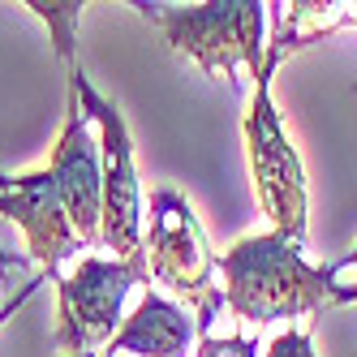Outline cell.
<instances>
[{
    "instance_id": "1",
    "label": "cell",
    "mask_w": 357,
    "mask_h": 357,
    "mask_svg": "<svg viewBox=\"0 0 357 357\" xmlns=\"http://www.w3.org/2000/svg\"><path fill=\"white\" fill-rule=\"evenodd\" d=\"M224 271V310L237 323L267 327L280 319H305L336 305V280L327 267H310L301 259V245L284 233H250L233 241L220 263Z\"/></svg>"
},
{
    "instance_id": "2",
    "label": "cell",
    "mask_w": 357,
    "mask_h": 357,
    "mask_svg": "<svg viewBox=\"0 0 357 357\" xmlns=\"http://www.w3.org/2000/svg\"><path fill=\"white\" fill-rule=\"evenodd\" d=\"M160 26L172 52L190 56L207 78L241 91V69L259 73L267 56V5L259 0H211V5H134Z\"/></svg>"
},
{
    "instance_id": "3",
    "label": "cell",
    "mask_w": 357,
    "mask_h": 357,
    "mask_svg": "<svg viewBox=\"0 0 357 357\" xmlns=\"http://www.w3.org/2000/svg\"><path fill=\"white\" fill-rule=\"evenodd\" d=\"M284 43L267 39V56L263 69L254 73V95L245 104V121H241V134H245V155H250V176H254V190H259V207L271 220L275 233H284L289 241H305V215H310V190H305V168L301 155L280 121V108L271 99V78L280 61H284Z\"/></svg>"
},
{
    "instance_id": "4",
    "label": "cell",
    "mask_w": 357,
    "mask_h": 357,
    "mask_svg": "<svg viewBox=\"0 0 357 357\" xmlns=\"http://www.w3.org/2000/svg\"><path fill=\"white\" fill-rule=\"evenodd\" d=\"M142 259L151 284L168 289L194 305V327L207 336L211 319L224 310V293L215 284V254L202 237V224L194 220V207L168 185L151 190V207L142 224Z\"/></svg>"
},
{
    "instance_id": "5",
    "label": "cell",
    "mask_w": 357,
    "mask_h": 357,
    "mask_svg": "<svg viewBox=\"0 0 357 357\" xmlns=\"http://www.w3.org/2000/svg\"><path fill=\"white\" fill-rule=\"evenodd\" d=\"M69 86L78 91L82 112L91 125H99V168H104V215H99V245L112 250V259L121 263H138L142 259V185H138V168H134V142H130V125H125L121 108L108 104L104 95L91 86L82 65L69 69Z\"/></svg>"
},
{
    "instance_id": "6",
    "label": "cell",
    "mask_w": 357,
    "mask_h": 357,
    "mask_svg": "<svg viewBox=\"0 0 357 357\" xmlns=\"http://www.w3.org/2000/svg\"><path fill=\"white\" fill-rule=\"evenodd\" d=\"M138 284H151L146 259H82L56 280V331L52 344L65 357H99L116 336L125 314V297Z\"/></svg>"
},
{
    "instance_id": "7",
    "label": "cell",
    "mask_w": 357,
    "mask_h": 357,
    "mask_svg": "<svg viewBox=\"0 0 357 357\" xmlns=\"http://www.w3.org/2000/svg\"><path fill=\"white\" fill-rule=\"evenodd\" d=\"M47 172L56 181V194L69 211L73 233L82 237V245H95L99 215H104V168H99V142L91 134V116L82 112V99L73 86L65 95V121H61Z\"/></svg>"
},
{
    "instance_id": "8",
    "label": "cell",
    "mask_w": 357,
    "mask_h": 357,
    "mask_svg": "<svg viewBox=\"0 0 357 357\" xmlns=\"http://www.w3.org/2000/svg\"><path fill=\"white\" fill-rule=\"evenodd\" d=\"M0 215H9L13 224H22V233L31 241V259L43 267V275L61 280L65 263L82 250V237L73 233L69 211L56 194L52 172L39 168L26 176H13L9 190H0Z\"/></svg>"
},
{
    "instance_id": "9",
    "label": "cell",
    "mask_w": 357,
    "mask_h": 357,
    "mask_svg": "<svg viewBox=\"0 0 357 357\" xmlns=\"http://www.w3.org/2000/svg\"><path fill=\"white\" fill-rule=\"evenodd\" d=\"M194 319L164 293H142L138 310L116 327L99 357H185L194 344Z\"/></svg>"
},
{
    "instance_id": "10",
    "label": "cell",
    "mask_w": 357,
    "mask_h": 357,
    "mask_svg": "<svg viewBox=\"0 0 357 357\" xmlns=\"http://www.w3.org/2000/svg\"><path fill=\"white\" fill-rule=\"evenodd\" d=\"M35 17H43L47 35H52V47H56V61L65 69H73L78 61H73V43H78V22H82V9L78 0H65V5H43V0H31L26 5Z\"/></svg>"
},
{
    "instance_id": "11",
    "label": "cell",
    "mask_w": 357,
    "mask_h": 357,
    "mask_svg": "<svg viewBox=\"0 0 357 357\" xmlns=\"http://www.w3.org/2000/svg\"><path fill=\"white\" fill-rule=\"evenodd\" d=\"M263 357H319L314 353V331H310V323H305V327H289V331H280V336H271V344H267Z\"/></svg>"
},
{
    "instance_id": "12",
    "label": "cell",
    "mask_w": 357,
    "mask_h": 357,
    "mask_svg": "<svg viewBox=\"0 0 357 357\" xmlns=\"http://www.w3.org/2000/svg\"><path fill=\"white\" fill-rule=\"evenodd\" d=\"M194 357H259V340H245V336H202Z\"/></svg>"
},
{
    "instance_id": "13",
    "label": "cell",
    "mask_w": 357,
    "mask_h": 357,
    "mask_svg": "<svg viewBox=\"0 0 357 357\" xmlns=\"http://www.w3.org/2000/svg\"><path fill=\"white\" fill-rule=\"evenodd\" d=\"M31 263H35V259H31V254H17V250H0V275H9V271H26ZM39 284H43V280H31V284H26V289H22L17 297H9L5 305H0V323H5V319H9V314H13V310H17V305H22V301H26V297H31V293H35Z\"/></svg>"
},
{
    "instance_id": "14",
    "label": "cell",
    "mask_w": 357,
    "mask_h": 357,
    "mask_svg": "<svg viewBox=\"0 0 357 357\" xmlns=\"http://www.w3.org/2000/svg\"><path fill=\"white\" fill-rule=\"evenodd\" d=\"M327 271H331V280H336V305L357 301V245L344 254V259L327 263Z\"/></svg>"
},
{
    "instance_id": "15",
    "label": "cell",
    "mask_w": 357,
    "mask_h": 357,
    "mask_svg": "<svg viewBox=\"0 0 357 357\" xmlns=\"http://www.w3.org/2000/svg\"><path fill=\"white\" fill-rule=\"evenodd\" d=\"M344 26H357V5H344Z\"/></svg>"
},
{
    "instance_id": "16",
    "label": "cell",
    "mask_w": 357,
    "mask_h": 357,
    "mask_svg": "<svg viewBox=\"0 0 357 357\" xmlns=\"http://www.w3.org/2000/svg\"><path fill=\"white\" fill-rule=\"evenodd\" d=\"M9 185H13V176H9V172H0V190H9Z\"/></svg>"
}]
</instances>
